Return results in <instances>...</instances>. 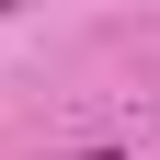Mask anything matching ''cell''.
Returning <instances> with one entry per match:
<instances>
[{
	"label": "cell",
	"mask_w": 160,
	"mask_h": 160,
	"mask_svg": "<svg viewBox=\"0 0 160 160\" xmlns=\"http://www.w3.org/2000/svg\"><path fill=\"white\" fill-rule=\"evenodd\" d=\"M0 12H34V0H0Z\"/></svg>",
	"instance_id": "obj_2"
},
{
	"label": "cell",
	"mask_w": 160,
	"mask_h": 160,
	"mask_svg": "<svg viewBox=\"0 0 160 160\" xmlns=\"http://www.w3.org/2000/svg\"><path fill=\"white\" fill-rule=\"evenodd\" d=\"M80 160H126V149H80Z\"/></svg>",
	"instance_id": "obj_1"
}]
</instances>
